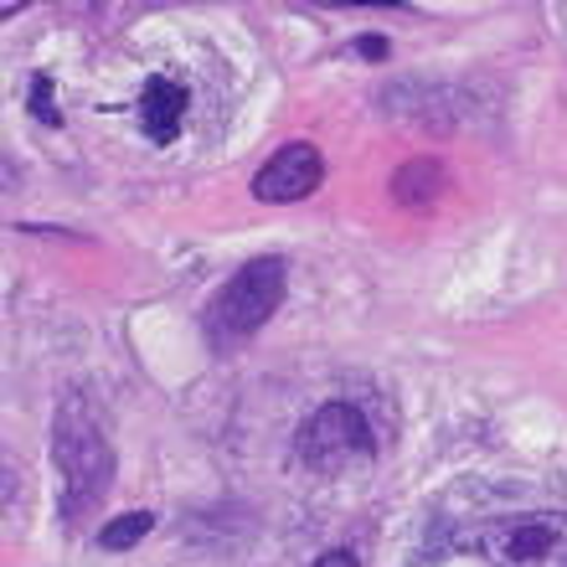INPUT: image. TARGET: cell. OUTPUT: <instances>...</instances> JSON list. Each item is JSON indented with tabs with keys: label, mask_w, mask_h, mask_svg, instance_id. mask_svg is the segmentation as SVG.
I'll list each match as a JSON object with an SVG mask.
<instances>
[{
	"label": "cell",
	"mask_w": 567,
	"mask_h": 567,
	"mask_svg": "<svg viewBox=\"0 0 567 567\" xmlns=\"http://www.w3.org/2000/svg\"><path fill=\"white\" fill-rule=\"evenodd\" d=\"M186 109H192V99H186V89L171 83V78H150L145 93H140V124H145V135L155 140V145H171V140L181 135Z\"/></svg>",
	"instance_id": "6"
},
{
	"label": "cell",
	"mask_w": 567,
	"mask_h": 567,
	"mask_svg": "<svg viewBox=\"0 0 567 567\" xmlns=\"http://www.w3.org/2000/svg\"><path fill=\"white\" fill-rule=\"evenodd\" d=\"M52 460H58V470H62V526H78L83 516H93V511L104 506L109 485H114V444H109L104 429L73 403L68 413H58Z\"/></svg>",
	"instance_id": "1"
},
{
	"label": "cell",
	"mask_w": 567,
	"mask_h": 567,
	"mask_svg": "<svg viewBox=\"0 0 567 567\" xmlns=\"http://www.w3.org/2000/svg\"><path fill=\"white\" fill-rule=\"evenodd\" d=\"M480 553L491 567H567V511L501 516L480 532Z\"/></svg>",
	"instance_id": "4"
},
{
	"label": "cell",
	"mask_w": 567,
	"mask_h": 567,
	"mask_svg": "<svg viewBox=\"0 0 567 567\" xmlns=\"http://www.w3.org/2000/svg\"><path fill=\"white\" fill-rule=\"evenodd\" d=\"M326 181V161H320V150L310 140H295V145H284L264 171L254 176V196L258 202H299V196H310L315 186Z\"/></svg>",
	"instance_id": "5"
},
{
	"label": "cell",
	"mask_w": 567,
	"mask_h": 567,
	"mask_svg": "<svg viewBox=\"0 0 567 567\" xmlns=\"http://www.w3.org/2000/svg\"><path fill=\"white\" fill-rule=\"evenodd\" d=\"M315 567H357V557H351V553H326Z\"/></svg>",
	"instance_id": "9"
},
{
	"label": "cell",
	"mask_w": 567,
	"mask_h": 567,
	"mask_svg": "<svg viewBox=\"0 0 567 567\" xmlns=\"http://www.w3.org/2000/svg\"><path fill=\"white\" fill-rule=\"evenodd\" d=\"M279 299H284V258H254V264H243L207 305L212 346L223 351V346L248 341L254 330H264L274 320Z\"/></svg>",
	"instance_id": "2"
},
{
	"label": "cell",
	"mask_w": 567,
	"mask_h": 567,
	"mask_svg": "<svg viewBox=\"0 0 567 567\" xmlns=\"http://www.w3.org/2000/svg\"><path fill=\"white\" fill-rule=\"evenodd\" d=\"M295 460L315 475H346L351 464L372 460V429L351 403H326L299 423Z\"/></svg>",
	"instance_id": "3"
},
{
	"label": "cell",
	"mask_w": 567,
	"mask_h": 567,
	"mask_svg": "<svg viewBox=\"0 0 567 567\" xmlns=\"http://www.w3.org/2000/svg\"><path fill=\"white\" fill-rule=\"evenodd\" d=\"M150 526H155V516H150V511H124V516L104 522V532H99V547H104V553H130L135 542L150 537Z\"/></svg>",
	"instance_id": "7"
},
{
	"label": "cell",
	"mask_w": 567,
	"mask_h": 567,
	"mask_svg": "<svg viewBox=\"0 0 567 567\" xmlns=\"http://www.w3.org/2000/svg\"><path fill=\"white\" fill-rule=\"evenodd\" d=\"M361 52H367V58H388V42H382V37H361Z\"/></svg>",
	"instance_id": "10"
},
{
	"label": "cell",
	"mask_w": 567,
	"mask_h": 567,
	"mask_svg": "<svg viewBox=\"0 0 567 567\" xmlns=\"http://www.w3.org/2000/svg\"><path fill=\"white\" fill-rule=\"evenodd\" d=\"M47 93H52V83H47V78H37V83H31V104H37V120H42V124H58V109H52V99H47Z\"/></svg>",
	"instance_id": "8"
}]
</instances>
